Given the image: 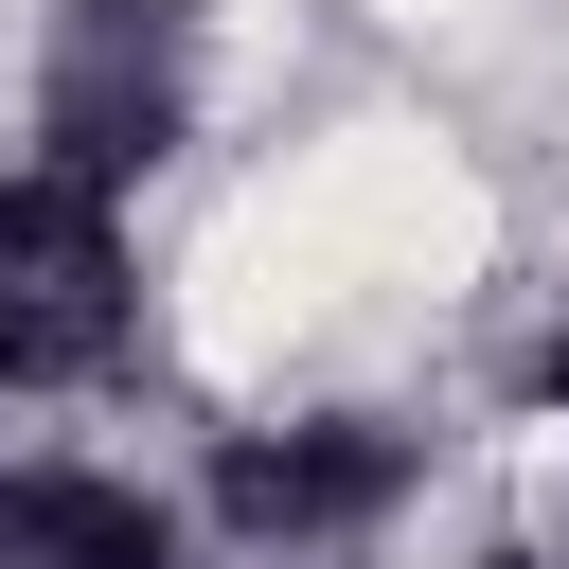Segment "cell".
Here are the masks:
<instances>
[{"label":"cell","mask_w":569,"mask_h":569,"mask_svg":"<svg viewBox=\"0 0 569 569\" xmlns=\"http://www.w3.org/2000/svg\"><path fill=\"white\" fill-rule=\"evenodd\" d=\"M196 498L89 445H0V569H196Z\"/></svg>","instance_id":"4"},{"label":"cell","mask_w":569,"mask_h":569,"mask_svg":"<svg viewBox=\"0 0 569 569\" xmlns=\"http://www.w3.org/2000/svg\"><path fill=\"white\" fill-rule=\"evenodd\" d=\"M516 409H533V427H569V302L533 320V356H516Z\"/></svg>","instance_id":"5"},{"label":"cell","mask_w":569,"mask_h":569,"mask_svg":"<svg viewBox=\"0 0 569 569\" xmlns=\"http://www.w3.org/2000/svg\"><path fill=\"white\" fill-rule=\"evenodd\" d=\"M516 569H569V516H551V533H533V551H516Z\"/></svg>","instance_id":"6"},{"label":"cell","mask_w":569,"mask_h":569,"mask_svg":"<svg viewBox=\"0 0 569 569\" xmlns=\"http://www.w3.org/2000/svg\"><path fill=\"white\" fill-rule=\"evenodd\" d=\"M142 356V213L0 142V409H71Z\"/></svg>","instance_id":"3"},{"label":"cell","mask_w":569,"mask_h":569,"mask_svg":"<svg viewBox=\"0 0 569 569\" xmlns=\"http://www.w3.org/2000/svg\"><path fill=\"white\" fill-rule=\"evenodd\" d=\"M445 480V427L427 409H249L196 445V533L231 569H373Z\"/></svg>","instance_id":"1"},{"label":"cell","mask_w":569,"mask_h":569,"mask_svg":"<svg viewBox=\"0 0 569 569\" xmlns=\"http://www.w3.org/2000/svg\"><path fill=\"white\" fill-rule=\"evenodd\" d=\"M213 124V0H53L18 53V160L89 178V196H160Z\"/></svg>","instance_id":"2"}]
</instances>
